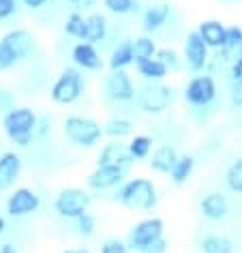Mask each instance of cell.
Listing matches in <instances>:
<instances>
[{"label":"cell","instance_id":"obj_17","mask_svg":"<svg viewBox=\"0 0 242 253\" xmlns=\"http://www.w3.org/2000/svg\"><path fill=\"white\" fill-rule=\"evenodd\" d=\"M200 211H202L203 217L210 219V221H221L229 214V202H227L225 195L214 191V193H208L206 198L200 202Z\"/></svg>","mask_w":242,"mask_h":253},{"label":"cell","instance_id":"obj_15","mask_svg":"<svg viewBox=\"0 0 242 253\" xmlns=\"http://www.w3.org/2000/svg\"><path fill=\"white\" fill-rule=\"evenodd\" d=\"M71 58L75 65L80 69H84V71H99V69L103 67V60H101V54L97 52V47L86 41H80L78 45L73 47Z\"/></svg>","mask_w":242,"mask_h":253},{"label":"cell","instance_id":"obj_27","mask_svg":"<svg viewBox=\"0 0 242 253\" xmlns=\"http://www.w3.org/2000/svg\"><path fill=\"white\" fill-rule=\"evenodd\" d=\"M131 45H133V62L155 58L157 54V45L150 37H137L135 41H131Z\"/></svg>","mask_w":242,"mask_h":253},{"label":"cell","instance_id":"obj_8","mask_svg":"<svg viewBox=\"0 0 242 253\" xmlns=\"http://www.w3.org/2000/svg\"><path fill=\"white\" fill-rule=\"evenodd\" d=\"M184 99L193 107H206L216 99V82L212 75H195L184 86Z\"/></svg>","mask_w":242,"mask_h":253},{"label":"cell","instance_id":"obj_41","mask_svg":"<svg viewBox=\"0 0 242 253\" xmlns=\"http://www.w3.org/2000/svg\"><path fill=\"white\" fill-rule=\"evenodd\" d=\"M0 253H20V249L13 245H9V243H4V245H0Z\"/></svg>","mask_w":242,"mask_h":253},{"label":"cell","instance_id":"obj_39","mask_svg":"<svg viewBox=\"0 0 242 253\" xmlns=\"http://www.w3.org/2000/svg\"><path fill=\"white\" fill-rule=\"evenodd\" d=\"M232 78L234 80H242V54L234 60V65H232Z\"/></svg>","mask_w":242,"mask_h":253},{"label":"cell","instance_id":"obj_42","mask_svg":"<svg viewBox=\"0 0 242 253\" xmlns=\"http://www.w3.org/2000/svg\"><path fill=\"white\" fill-rule=\"evenodd\" d=\"M4 230H7V219H4L2 214H0V236L4 234Z\"/></svg>","mask_w":242,"mask_h":253},{"label":"cell","instance_id":"obj_37","mask_svg":"<svg viewBox=\"0 0 242 253\" xmlns=\"http://www.w3.org/2000/svg\"><path fill=\"white\" fill-rule=\"evenodd\" d=\"M137 253H167V240L159 238V240H155V243L148 245V247H144V249L137 251Z\"/></svg>","mask_w":242,"mask_h":253},{"label":"cell","instance_id":"obj_5","mask_svg":"<svg viewBox=\"0 0 242 253\" xmlns=\"http://www.w3.org/2000/svg\"><path fill=\"white\" fill-rule=\"evenodd\" d=\"M90 195L84 189H78V187H69V189H62V191L56 195L54 200V211L65 219H78L80 214L88 212L90 208Z\"/></svg>","mask_w":242,"mask_h":253},{"label":"cell","instance_id":"obj_40","mask_svg":"<svg viewBox=\"0 0 242 253\" xmlns=\"http://www.w3.org/2000/svg\"><path fill=\"white\" fill-rule=\"evenodd\" d=\"M22 2H24V4H26V7H28V9H33V11H35V9H41V7H43V4H45V2H47V0H22Z\"/></svg>","mask_w":242,"mask_h":253},{"label":"cell","instance_id":"obj_29","mask_svg":"<svg viewBox=\"0 0 242 253\" xmlns=\"http://www.w3.org/2000/svg\"><path fill=\"white\" fill-rule=\"evenodd\" d=\"M65 33L73 39L84 41V33H86V17L81 13H71L65 22Z\"/></svg>","mask_w":242,"mask_h":253},{"label":"cell","instance_id":"obj_4","mask_svg":"<svg viewBox=\"0 0 242 253\" xmlns=\"http://www.w3.org/2000/svg\"><path fill=\"white\" fill-rule=\"evenodd\" d=\"M84 88H86V82L78 69H65L58 75V80L52 84L49 97L58 105H71L84 94Z\"/></svg>","mask_w":242,"mask_h":253},{"label":"cell","instance_id":"obj_6","mask_svg":"<svg viewBox=\"0 0 242 253\" xmlns=\"http://www.w3.org/2000/svg\"><path fill=\"white\" fill-rule=\"evenodd\" d=\"M135 99L139 110L148 114H161L171 103V88L161 84V82H150L139 92H135Z\"/></svg>","mask_w":242,"mask_h":253},{"label":"cell","instance_id":"obj_1","mask_svg":"<svg viewBox=\"0 0 242 253\" xmlns=\"http://www.w3.org/2000/svg\"><path fill=\"white\" fill-rule=\"evenodd\" d=\"M116 200L129 211L148 212L159 204V191L150 178H131L120 185Z\"/></svg>","mask_w":242,"mask_h":253},{"label":"cell","instance_id":"obj_21","mask_svg":"<svg viewBox=\"0 0 242 253\" xmlns=\"http://www.w3.org/2000/svg\"><path fill=\"white\" fill-rule=\"evenodd\" d=\"M169 17V4H155V7H148L144 13V30L146 33H155L167 22Z\"/></svg>","mask_w":242,"mask_h":253},{"label":"cell","instance_id":"obj_9","mask_svg":"<svg viewBox=\"0 0 242 253\" xmlns=\"http://www.w3.org/2000/svg\"><path fill=\"white\" fill-rule=\"evenodd\" d=\"M41 206V198L35 189H28V187H20L15 189L13 193L9 195L7 200V212L9 217H28L39 211Z\"/></svg>","mask_w":242,"mask_h":253},{"label":"cell","instance_id":"obj_24","mask_svg":"<svg viewBox=\"0 0 242 253\" xmlns=\"http://www.w3.org/2000/svg\"><path fill=\"white\" fill-rule=\"evenodd\" d=\"M129 65H133V45H131V41H124L112 52L110 69L112 71H118V69H126Z\"/></svg>","mask_w":242,"mask_h":253},{"label":"cell","instance_id":"obj_10","mask_svg":"<svg viewBox=\"0 0 242 253\" xmlns=\"http://www.w3.org/2000/svg\"><path fill=\"white\" fill-rule=\"evenodd\" d=\"M105 92L112 101H120V103L133 101L135 99V86H133L131 75L126 73L124 69L112 71L105 80Z\"/></svg>","mask_w":242,"mask_h":253},{"label":"cell","instance_id":"obj_43","mask_svg":"<svg viewBox=\"0 0 242 253\" xmlns=\"http://www.w3.org/2000/svg\"><path fill=\"white\" fill-rule=\"evenodd\" d=\"M62 253H90V251H88V249H67Z\"/></svg>","mask_w":242,"mask_h":253},{"label":"cell","instance_id":"obj_33","mask_svg":"<svg viewBox=\"0 0 242 253\" xmlns=\"http://www.w3.org/2000/svg\"><path fill=\"white\" fill-rule=\"evenodd\" d=\"M155 58H157V60H161L167 71H176V69H180V58H178V54L174 52V49H169V47L157 49Z\"/></svg>","mask_w":242,"mask_h":253},{"label":"cell","instance_id":"obj_34","mask_svg":"<svg viewBox=\"0 0 242 253\" xmlns=\"http://www.w3.org/2000/svg\"><path fill=\"white\" fill-rule=\"evenodd\" d=\"M73 221H75V227H78V232L81 236H92L94 230H97V219H94L90 212L80 214V217L73 219Z\"/></svg>","mask_w":242,"mask_h":253},{"label":"cell","instance_id":"obj_38","mask_svg":"<svg viewBox=\"0 0 242 253\" xmlns=\"http://www.w3.org/2000/svg\"><path fill=\"white\" fill-rule=\"evenodd\" d=\"M232 103L236 107H242V80H234L232 84Z\"/></svg>","mask_w":242,"mask_h":253},{"label":"cell","instance_id":"obj_44","mask_svg":"<svg viewBox=\"0 0 242 253\" xmlns=\"http://www.w3.org/2000/svg\"><path fill=\"white\" fill-rule=\"evenodd\" d=\"M69 2H81V0H69Z\"/></svg>","mask_w":242,"mask_h":253},{"label":"cell","instance_id":"obj_14","mask_svg":"<svg viewBox=\"0 0 242 253\" xmlns=\"http://www.w3.org/2000/svg\"><path fill=\"white\" fill-rule=\"evenodd\" d=\"M22 174V157L17 153L0 155V191H9Z\"/></svg>","mask_w":242,"mask_h":253},{"label":"cell","instance_id":"obj_16","mask_svg":"<svg viewBox=\"0 0 242 253\" xmlns=\"http://www.w3.org/2000/svg\"><path fill=\"white\" fill-rule=\"evenodd\" d=\"M225 33L227 28L223 26L219 20H206L200 24V28H197V35L202 37V41L206 43V47L210 49H221L225 47Z\"/></svg>","mask_w":242,"mask_h":253},{"label":"cell","instance_id":"obj_30","mask_svg":"<svg viewBox=\"0 0 242 253\" xmlns=\"http://www.w3.org/2000/svg\"><path fill=\"white\" fill-rule=\"evenodd\" d=\"M225 182L234 193H242V159L234 161L225 172Z\"/></svg>","mask_w":242,"mask_h":253},{"label":"cell","instance_id":"obj_19","mask_svg":"<svg viewBox=\"0 0 242 253\" xmlns=\"http://www.w3.org/2000/svg\"><path fill=\"white\" fill-rule=\"evenodd\" d=\"M178 159V153L174 146H167V144H163V146H159L155 153L150 157V168L155 169L159 174H169L171 168H174V163Z\"/></svg>","mask_w":242,"mask_h":253},{"label":"cell","instance_id":"obj_36","mask_svg":"<svg viewBox=\"0 0 242 253\" xmlns=\"http://www.w3.org/2000/svg\"><path fill=\"white\" fill-rule=\"evenodd\" d=\"M17 2L15 0H0V20H9L11 15H15Z\"/></svg>","mask_w":242,"mask_h":253},{"label":"cell","instance_id":"obj_25","mask_svg":"<svg viewBox=\"0 0 242 253\" xmlns=\"http://www.w3.org/2000/svg\"><path fill=\"white\" fill-rule=\"evenodd\" d=\"M202 253H234V243L221 234H210L202 240Z\"/></svg>","mask_w":242,"mask_h":253},{"label":"cell","instance_id":"obj_13","mask_svg":"<svg viewBox=\"0 0 242 253\" xmlns=\"http://www.w3.org/2000/svg\"><path fill=\"white\" fill-rule=\"evenodd\" d=\"M133 163H135V159L131 157L126 144H122L120 140L105 144L99 153V166H112V168H120L124 172H129Z\"/></svg>","mask_w":242,"mask_h":253},{"label":"cell","instance_id":"obj_32","mask_svg":"<svg viewBox=\"0 0 242 253\" xmlns=\"http://www.w3.org/2000/svg\"><path fill=\"white\" fill-rule=\"evenodd\" d=\"M20 62H22L20 56L0 39V71H9V69H13L15 65H20Z\"/></svg>","mask_w":242,"mask_h":253},{"label":"cell","instance_id":"obj_26","mask_svg":"<svg viewBox=\"0 0 242 253\" xmlns=\"http://www.w3.org/2000/svg\"><path fill=\"white\" fill-rule=\"evenodd\" d=\"M131 133H133V123L126 118H112L103 126V135H110L114 140H122V137H129Z\"/></svg>","mask_w":242,"mask_h":253},{"label":"cell","instance_id":"obj_23","mask_svg":"<svg viewBox=\"0 0 242 253\" xmlns=\"http://www.w3.org/2000/svg\"><path fill=\"white\" fill-rule=\"evenodd\" d=\"M135 67H137V71L139 75H144L148 82H161L165 75H167L169 71L165 69V65L161 60H157V58H148V60H142V62H135Z\"/></svg>","mask_w":242,"mask_h":253},{"label":"cell","instance_id":"obj_20","mask_svg":"<svg viewBox=\"0 0 242 253\" xmlns=\"http://www.w3.org/2000/svg\"><path fill=\"white\" fill-rule=\"evenodd\" d=\"M107 37V20L101 13H92L86 17V33H84V41L94 45L101 43Z\"/></svg>","mask_w":242,"mask_h":253},{"label":"cell","instance_id":"obj_12","mask_svg":"<svg viewBox=\"0 0 242 253\" xmlns=\"http://www.w3.org/2000/svg\"><path fill=\"white\" fill-rule=\"evenodd\" d=\"M126 178V172L120 168H112V166H97L94 172L88 174L86 185L94 189V191H107V189L120 187Z\"/></svg>","mask_w":242,"mask_h":253},{"label":"cell","instance_id":"obj_22","mask_svg":"<svg viewBox=\"0 0 242 253\" xmlns=\"http://www.w3.org/2000/svg\"><path fill=\"white\" fill-rule=\"evenodd\" d=\"M193 169H195V159L191 155H178V159L174 163V168H171V180H174V185H184L189 178H191V174H193Z\"/></svg>","mask_w":242,"mask_h":253},{"label":"cell","instance_id":"obj_11","mask_svg":"<svg viewBox=\"0 0 242 253\" xmlns=\"http://www.w3.org/2000/svg\"><path fill=\"white\" fill-rule=\"evenodd\" d=\"M184 62H187V69L191 73L203 71V67L208 62V47L202 41V37L197 35V30L189 33L187 39H184Z\"/></svg>","mask_w":242,"mask_h":253},{"label":"cell","instance_id":"obj_28","mask_svg":"<svg viewBox=\"0 0 242 253\" xmlns=\"http://www.w3.org/2000/svg\"><path fill=\"white\" fill-rule=\"evenodd\" d=\"M126 148H129V153L133 159H148L150 153H152V137L148 135H135L133 140L126 144Z\"/></svg>","mask_w":242,"mask_h":253},{"label":"cell","instance_id":"obj_35","mask_svg":"<svg viewBox=\"0 0 242 253\" xmlns=\"http://www.w3.org/2000/svg\"><path fill=\"white\" fill-rule=\"evenodd\" d=\"M101 253H129V247L118 238H110L103 243V247H101Z\"/></svg>","mask_w":242,"mask_h":253},{"label":"cell","instance_id":"obj_18","mask_svg":"<svg viewBox=\"0 0 242 253\" xmlns=\"http://www.w3.org/2000/svg\"><path fill=\"white\" fill-rule=\"evenodd\" d=\"M2 41L7 43V45L13 49V52L20 56V60H24L26 56H30V52L35 49V41H33V35L28 33V30L24 28H15L11 30V33H7L2 37Z\"/></svg>","mask_w":242,"mask_h":253},{"label":"cell","instance_id":"obj_2","mask_svg":"<svg viewBox=\"0 0 242 253\" xmlns=\"http://www.w3.org/2000/svg\"><path fill=\"white\" fill-rule=\"evenodd\" d=\"M37 123L39 118L30 107H11L2 118V129L11 142L26 148L37 135Z\"/></svg>","mask_w":242,"mask_h":253},{"label":"cell","instance_id":"obj_7","mask_svg":"<svg viewBox=\"0 0 242 253\" xmlns=\"http://www.w3.org/2000/svg\"><path fill=\"white\" fill-rule=\"evenodd\" d=\"M163 230H165L163 219H159V217L142 219L139 223L133 225V230L129 232L126 247H129V251H142L144 247H148L155 243V240L163 238Z\"/></svg>","mask_w":242,"mask_h":253},{"label":"cell","instance_id":"obj_3","mask_svg":"<svg viewBox=\"0 0 242 253\" xmlns=\"http://www.w3.org/2000/svg\"><path fill=\"white\" fill-rule=\"evenodd\" d=\"M65 135L67 140L80 148H92L103 137V126L94 118L88 116H67L65 120Z\"/></svg>","mask_w":242,"mask_h":253},{"label":"cell","instance_id":"obj_31","mask_svg":"<svg viewBox=\"0 0 242 253\" xmlns=\"http://www.w3.org/2000/svg\"><path fill=\"white\" fill-rule=\"evenodd\" d=\"M103 4L110 13H116V15H126L139 9L137 0H103Z\"/></svg>","mask_w":242,"mask_h":253}]
</instances>
